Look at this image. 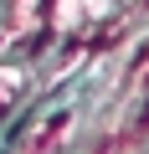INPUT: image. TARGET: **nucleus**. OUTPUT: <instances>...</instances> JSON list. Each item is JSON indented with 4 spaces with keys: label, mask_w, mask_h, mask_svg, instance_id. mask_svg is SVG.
<instances>
[{
    "label": "nucleus",
    "mask_w": 149,
    "mask_h": 154,
    "mask_svg": "<svg viewBox=\"0 0 149 154\" xmlns=\"http://www.w3.org/2000/svg\"><path fill=\"white\" fill-rule=\"evenodd\" d=\"M16 88H21V77H16V72H0V113L11 108V98H16Z\"/></svg>",
    "instance_id": "obj_2"
},
{
    "label": "nucleus",
    "mask_w": 149,
    "mask_h": 154,
    "mask_svg": "<svg viewBox=\"0 0 149 154\" xmlns=\"http://www.w3.org/2000/svg\"><path fill=\"white\" fill-rule=\"evenodd\" d=\"M72 134V108H62V113H51V118H41L31 134H26V144H21V154H57V144Z\"/></svg>",
    "instance_id": "obj_1"
}]
</instances>
